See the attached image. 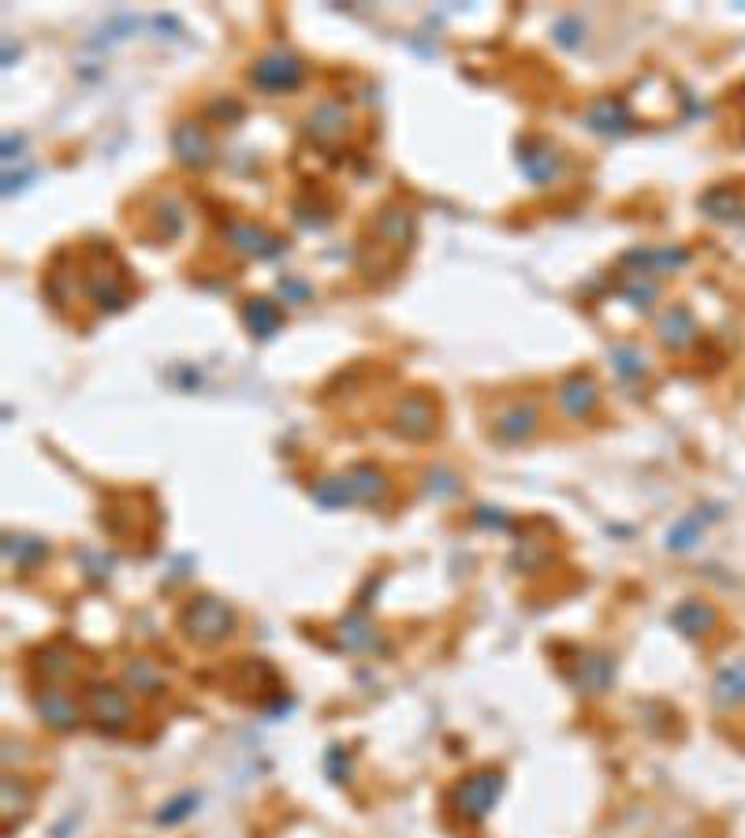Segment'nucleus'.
<instances>
[{
    "instance_id": "obj_19",
    "label": "nucleus",
    "mask_w": 745,
    "mask_h": 838,
    "mask_svg": "<svg viewBox=\"0 0 745 838\" xmlns=\"http://www.w3.org/2000/svg\"><path fill=\"white\" fill-rule=\"evenodd\" d=\"M339 645H343V649H354V652H369L377 645V630H373L362 615H351V619L339 622Z\"/></svg>"
},
{
    "instance_id": "obj_21",
    "label": "nucleus",
    "mask_w": 745,
    "mask_h": 838,
    "mask_svg": "<svg viewBox=\"0 0 745 838\" xmlns=\"http://www.w3.org/2000/svg\"><path fill=\"white\" fill-rule=\"evenodd\" d=\"M716 701L719 704H738L745 701V660L723 667L716 678Z\"/></svg>"
},
{
    "instance_id": "obj_18",
    "label": "nucleus",
    "mask_w": 745,
    "mask_h": 838,
    "mask_svg": "<svg viewBox=\"0 0 745 838\" xmlns=\"http://www.w3.org/2000/svg\"><path fill=\"white\" fill-rule=\"evenodd\" d=\"M123 682L131 686V690H138V693H161L164 690V675H161V667L153 660H135V663H127V671H123Z\"/></svg>"
},
{
    "instance_id": "obj_9",
    "label": "nucleus",
    "mask_w": 745,
    "mask_h": 838,
    "mask_svg": "<svg viewBox=\"0 0 745 838\" xmlns=\"http://www.w3.org/2000/svg\"><path fill=\"white\" fill-rule=\"evenodd\" d=\"M34 708H38V716L53 730H75L82 719V708L75 704V697L64 690H56V686H45V690L34 697Z\"/></svg>"
},
{
    "instance_id": "obj_10",
    "label": "nucleus",
    "mask_w": 745,
    "mask_h": 838,
    "mask_svg": "<svg viewBox=\"0 0 745 838\" xmlns=\"http://www.w3.org/2000/svg\"><path fill=\"white\" fill-rule=\"evenodd\" d=\"M559 410L567 414V418H589L596 410V403H600V392H596V380L585 377V373H574V377H567L563 384H559Z\"/></svg>"
},
{
    "instance_id": "obj_12",
    "label": "nucleus",
    "mask_w": 745,
    "mask_h": 838,
    "mask_svg": "<svg viewBox=\"0 0 745 838\" xmlns=\"http://www.w3.org/2000/svg\"><path fill=\"white\" fill-rule=\"evenodd\" d=\"M585 123L593 131H600V135H626L634 127L630 109H626L619 97H600V101H593L589 112H585Z\"/></svg>"
},
{
    "instance_id": "obj_22",
    "label": "nucleus",
    "mask_w": 745,
    "mask_h": 838,
    "mask_svg": "<svg viewBox=\"0 0 745 838\" xmlns=\"http://www.w3.org/2000/svg\"><path fill=\"white\" fill-rule=\"evenodd\" d=\"M611 682V660H604V656H585L582 667H578V686L589 693L604 690Z\"/></svg>"
},
{
    "instance_id": "obj_3",
    "label": "nucleus",
    "mask_w": 745,
    "mask_h": 838,
    "mask_svg": "<svg viewBox=\"0 0 745 838\" xmlns=\"http://www.w3.org/2000/svg\"><path fill=\"white\" fill-rule=\"evenodd\" d=\"M86 712L94 719L97 727L105 734H120L135 723V708H131V697L120 686H105V682H94L86 690Z\"/></svg>"
},
{
    "instance_id": "obj_11",
    "label": "nucleus",
    "mask_w": 745,
    "mask_h": 838,
    "mask_svg": "<svg viewBox=\"0 0 745 838\" xmlns=\"http://www.w3.org/2000/svg\"><path fill=\"white\" fill-rule=\"evenodd\" d=\"M172 149H176L179 161L190 164V168H202V164L213 161V138L205 135L202 123H176Z\"/></svg>"
},
{
    "instance_id": "obj_8",
    "label": "nucleus",
    "mask_w": 745,
    "mask_h": 838,
    "mask_svg": "<svg viewBox=\"0 0 745 838\" xmlns=\"http://www.w3.org/2000/svg\"><path fill=\"white\" fill-rule=\"evenodd\" d=\"M395 433L407 440H425L436 429V410L425 395H407L403 403L395 406Z\"/></svg>"
},
{
    "instance_id": "obj_23",
    "label": "nucleus",
    "mask_w": 745,
    "mask_h": 838,
    "mask_svg": "<svg viewBox=\"0 0 745 838\" xmlns=\"http://www.w3.org/2000/svg\"><path fill=\"white\" fill-rule=\"evenodd\" d=\"M377 231L388 239V243H407L410 239V213L407 209H388V213H380L377 220Z\"/></svg>"
},
{
    "instance_id": "obj_4",
    "label": "nucleus",
    "mask_w": 745,
    "mask_h": 838,
    "mask_svg": "<svg viewBox=\"0 0 745 838\" xmlns=\"http://www.w3.org/2000/svg\"><path fill=\"white\" fill-rule=\"evenodd\" d=\"M302 75H306L302 60L295 53H287V49H272V53L258 56L254 68H250V82L258 90H265V94H287V90H295L298 82H302Z\"/></svg>"
},
{
    "instance_id": "obj_16",
    "label": "nucleus",
    "mask_w": 745,
    "mask_h": 838,
    "mask_svg": "<svg viewBox=\"0 0 745 838\" xmlns=\"http://www.w3.org/2000/svg\"><path fill=\"white\" fill-rule=\"evenodd\" d=\"M280 321H284V313H280V306L269 302V298H250V302H246V325H250L254 336L269 339L272 332L280 328Z\"/></svg>"
},
{
    "instance_id": "obj_27",
    "label": "nucleus",
    "mask_w": 745,
    "mask_h": 838,
    "mask_svg": "<svg viewBox=\"0 0 745 838\" xmlns=\"http://www.w3.org/2000/svg\"><path fill=\"white\" fill-rule=\"evenodd\" d=\"M27 790H23V783H19V779H15V775H8V779H4V812H8V816H12V805H19V812L27 809Z\"/></svg>"
},
{
    "instance_id": "obj_15",
    "label": "nucleus",
    "mask_w": 745,
    "mask_h": 838,
    "mask_svg": "<svg viewBox=\"0 0 745 838\" xmlns=\"http://www.w3.org/2000/svg\"><path fill=\"white\" fill-rule=\"evenodd\" d=\"M228 239H231V246H239L243 254H254V257L280 254V243H276L272 235H265L261 228H250V224H231Z\"/></svg>"
},
{
    "instance_id": "obj_5",
    "label": "nucleus",
    "mask_w": 745,
    "mask_h": 838,
    "mask_svg": "<svg viewBox=\"0 0 745 838\" xmlns=\"http://www.w3.org/2000/svg\"><path fill=\"white\" fill-rule=\"evenodd\" d=\"M500 790H503L500 771H477L470 779H462V786L455 790V805H459V812L466 820H481L500 801Z\"/></svg>"
},
{
    "instance_id": "obj_26",
    "label": "nucleus",
    "mask_w": 745,
    "mask_h": 838,
    "mask_svg": "<svg viewBox=\"0 0 745 838\" xmlns=\"http://www.w3.org/2000/svg\"><path fill=\"white\" fill-rule=\"evenodd\" d=\"M611 362H615V369H619L623 377H637V373H641V354L630 351V347H615V351H611Z\"/></svg>"
},
{
    "instance_id": "obj_20",
    "label": "nucleus",
    "mask_w": 745,
    "mask_h": 838,
    "mask_svg": "<svg viewBox=\"0 0 745 838\" xmlns=\"http://www.w3.org/2000/svg\"><path fill=\"white\" fill-rule=\"evenodd\" d=\"M660 339H664L667 347H686L693 339V317L682 306H675L671 313H664V321H660Z\"/></svg>"
},
{
    "instance_id": "obj_13",
    "label": "nucleus",
    "mask_w": 745,
    "mask_h": 838,
    "mask_svg": "<svg viewBox=\"0 0 745 838\" xmlns=\"http://www.w3.org/2000/svg\"><path fill=\"white\" fill-rule=\"evenodd\" d=\"M86 295L94 298L97 306H105V310H120L123 302H127V291H123V280L116 276V272H90L86 276Z\"/></svg>"
},
{
    "instance_id": "obj_1",
    "label": "nucleus",
    "mask_w": 745,
    "mask_h": 838,
    "mask_svg": "<svg viewBox=\"0 0 745 838\" xmlns=\"http://www.w3.org/2000/svg\"><path fill=\"white\" fill-rule=\"evenodd\" d=\"M388 492V477L377 466H354L347 474L328 477L313 488V500L321 507H351V503H380Z\"/></svg>"
},
{
    "instance_id": "obj_2",
    "label": "nucleus",
    "mask_w": 745,
    "mask_h": 838,
    "mask_svg": "<svg viewBox=\"0 0 745 838\" xmlns=\"http://www.w3.org/2000/svg\"><path fill=\"white\" fill-rule=\"evenodd\" d=\"M183 630L198 645H217V641H224L235 630V611L224 600H217V596H198L183 611Z\"/></svg>"
},
{
    "instance_id": "obj_25",
    "label": "nucleus",
    "mask_w": 745,
    "mask_h": 838,
    "mask_svg": "<svg viewBox=\"0 0 745 838\" xmlns=\"http://www.w3.org/2000/svg\"><path fill=\"white\" fill-rule=\"evenodd\" d=\"M194 805H198V794H183V798L168 801L161 812H157V824H179V820H187L190 812H194Z\"/></svg>"
},
{
    "instance_id": "obj_7",
    "label": "nucleus",
    "mask_w": 745,
    "mask_h": 838,
    "mask_svg": "<svg viewBox=\"0 0 745 838\" xmlns=\"http://www.w3.org/2000/svg\"><path fill=\"white\" fill-rule=\"evenodd\" d=\"M537 425H541V410H537V403L526 399V403L503 406L500 414L492 418V433L503 444H522V440H529V436L537 433Z\"/></svg>"
},
{
    "instance_id": "obj_6",
    "label": "nucleus",
    "mask_w": 745,
    "mask_h": 838,
    "mask_svg": "<svg viewBox=\"0 0 745 838\" xmlns=\"http://www.w3.org/2000/svg\"><path fill=\"white\" fill-rule=\"evenodd\" d=\"M518 168L533 183H552L563 172V157H559V149L548 138H526L518 146Z\"/></svg>"
},
{
    "instance_id": "obj_14",
    "label": "nucleus",
    "mask_w": 745,
    "mask_h": 838,
    "mask_svg": "<svg viewBox=\"0 0 745 838\" xmlns=\"http://www.w3.org/2000/svg\"><path fill=\"white\" fill-rule=\"evenodd\" d=\"M343 123H347V109H343L339 101H321V105L310 112V123H306V131H310L313 138L328 142V138L343 135Z\"/></svg>"
},
{
    "instance_id": "obj_24",
    "label": "nucleus",
    "mask_w": 745,
    "mask_h": 838,
    "mask_svg": "<svg viewBox=\"0 0 745 838\" xmlns=\"http://www.w3.org/2000/svg\"><path fill=\"white\" fill-rule=\"evenodd\" d=\"M4 552H8V559H15L19 567H30V563H38L41 555H45V544L34 541V537H8Z\"/></svg>"
},
{
    "instance_id": "obj_17",
    "label": "nucleus",
    "mask_w": 745,
    "mask_h": 838,
    "mask_svg": "<svg viewBox=\"0 0 745 838\" xmlns=\"http://www.w3.org/2000/svg\"><path fill=\"white\" fill-rule=\"evenodd\" d=\"M671 622H675L682 634H705L708 626L716 622V611L708 608V604H697V600H686V604H678L675 611H671Z\"/></svg>"
}]
</instances>
